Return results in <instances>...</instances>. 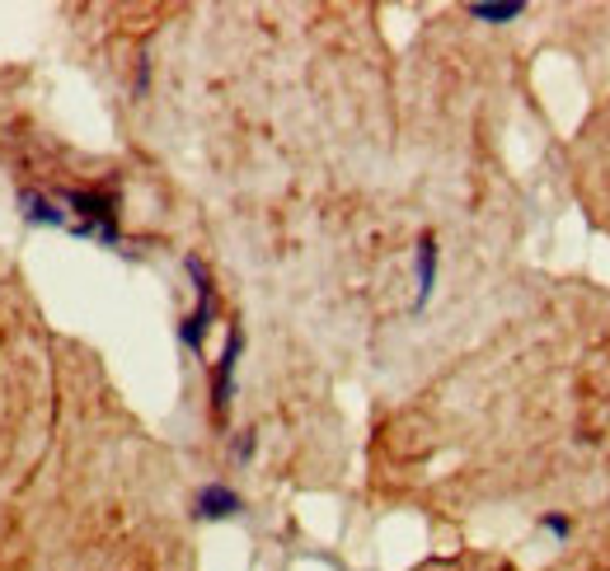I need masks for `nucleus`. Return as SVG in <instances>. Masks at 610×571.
<instances>
[{
  "label": "nucleus",
  "instance_id": "7ed1b4c3",
  "mask_svg": "<svg viewBox=\"0 0 610 571\" xmlns=\"http://www.w3.org/2000/svg\"><path fill=\"white\" fill-rule=\"evenodd\" d=\"M240 356H245V328H240V323H231L226 347H221L216 370H212V413H216V422H226V413H231L235 375H240Z\"/></svg>",
  "mask_w": 610,
  "mask_h": 571
},
{
  "label": "nucleus",
  "instance_id": "6e6552de",
  "mask_svg": "<svg viewBox=\"0 0 610 571\" xmlns=\"http://www.w3.org/2000/svg\"><path fill=\"white\" fill-rule=\"evenodd\" d=\"M540 530H545V534H555V538H569V534H573V520L555 510V516H540Z\"/></svg>",
  "mask_w": 610,
  "mask_h": 571
},
{
  "label": "nucleus",
  "instance_id": "f03ea898",
  "mask_svg": "<svg viewBox=\"0 0 610 571\" xmlns=\"http://www.w3.org/2000/svg\"><path fill=\"white\" fill-rule=\"evenodd\" d=\"M184 267L192 277V291H198V305H192V314L178 323V342H184V352L198 356L207 333H212V323H216V286H212V272L202 267V258H184Z\"/></svg>",
  "mask_w": 610,
  "mask_h": 571
},
{
  "label": "nucleus",
  "instance_id": "9d476101",
  "mask_svg": "<svg viewBox=\"0 0 610 571\" xmlns=\"http://www.w3.org/2000/svg\"><path fill=\"white\" fill-rule=\"evenodd\" d=\"M235 459H240V464L254 459V431H245L240 441H235Z\"/></svg>",
  "mask_w": 610,
  "mask_h": 571
},
{
  "label": "nucleus",
  "instance_id": "39448f33",
  "mask_svg": "<svg viewBox=\"0 0 610 571\" xmlns=\"http://www.w3.org/2000/svg\"><path fill=\"white\" fill-rule=\"evenodd\" d=\"M240 510H245V497L226 483H207V487H198V497H192V516L198 520H231V516H240Z\"/></svg>",
  "mask_w": 610,
  "mask_h": 571
},
{
  "label": "nucleus",
  "instance_id": "1a4fd4ad",
  "mask_svg": "<svg viewBox=\"0 0 610 571\" xmlns=\"http://www.w3.org/2000/svg\"><path fill=\"white\" fill-rule=\"evenodd\" d=\"M146 89H151V62H146V56H141V62H137V85H132V94H146Z\"/></svg>",
  "mask_w": 610,
  "mask_h": 571
},
{
  "label": "nucleus",
  "instance_id": "423d86ee",
  "mask_svg": "<svg viewBox=\"0 0 610 571\" xmlns=\"http://www.w3.org/2000/svg\"><path fill=\"white\" fill-rule=\"evenodd\" d=\"M437 258H441L437 234H423L419 239V295H413V314H423L427 300H433V291H437Z\"/></svg>",
  "mask_w": 610,
  "mask_h": 571
},
{
  "label": "nucleus",
  "instance_id": "f257e3e1",
  "mask_svg": "<svg viewBox=\"0 0 610 571\" xmlns=\"http://www.w3.org/2000/svg\"><path fill=\"white\" fill-rule=\"evenodd\" d=\"M62 206H71V230L76 239H89V244H103V249H117L123 244V230H117V192H85V188H71L57 198Z\"/></svg>",
  "mask_w": 610,
  "mask_h": 571
},
{
  "label": "nucleus",
  "instance_id": "20e7f679",
  "mask_svg": "<svg viewBox=\"0 0 610 571\" xmlns=\"http://www.w3.org/2000/svg\"><path fill=\"white\" fill-rule=\"evenodd\" d=\"M14 202H20V216H24L28 225H42V230H71V212H62V202L48 198V192L24 188Z\"/></svg>",
  "mask_w": 610,
  "mask_h": 571
},
{
  "label": "nucleus",
  "instance_id": "0eeeda50",
  "mask_svg": "<svg viewBox=\"0 0 610 571\" xmlns=\"http://www.w3.org/2000/svg\"><path fill=\"white\" fill-rule=\"evenodd\" d=\"M470 20H480V24H512V20H522L526 5L522 0H502V5H470L465 10Z\"/></svg>",
  "mask_w": 610,
  "mask_h": 571
}]
</instances>
